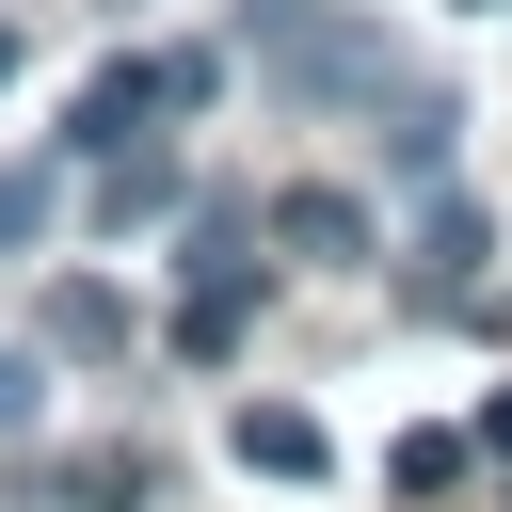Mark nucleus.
Returning a JSON list of instances; mask_svg holds the SVG:
<instances>
[{"mask_svg":"<svg viewBox=\"0 0 512 512\" xmlns=\"http://www.w3.org/2000/svg\"><path fill=\"white\" fill-rule=\"evenodd\" d=\"M208 80H224L208 48H160V64H96V80H80V128H64V144H80V160H128V144H144L160 112H192Z\"/></svg>","mask_w":512,"mask_h":512,"instance_id":"1","label":"nucleus"},{"mask_svg":"<svg viewBox=\"0 0 512 512\" xmlns=\"http://www.w3.org/2000/svg\"><path fill=\"white\" fill-rule=\"evenodd\" d=\"M224 448H240V464H256V480H320V464H336V448H320V416H304V400H240V416H224Z\"/></svg>","mask_w":512,"mask_h":512,"instance_id":"2","label":"nucleus"},{"mask_svg":"<svg viewBox=\"0 0 512 512\" xmlns=\"http://www.w3.org/2000/svg\"><path fill=\"white\" fill-rule=\"evenodd\" d=\"M272 240H288V256H320V272H352V256H368V208L304 176V192H272Z\"/></svg>","mask_w":512,"mask_h":512,"instance_id":"3","label":"nucleus"},{"mask_svg":"<svg viewBox=\"0 0 512 512\" xmlns=\"http://www.w3.org/2000/svg\"><path fill=\"white\" fill-rule=\"evenodd\" d=\"M464 272H480V208L432 192V208H416V288H464Z\"/></svg>","mask_w":512,"mask_h":512,"instance_id":"4","label":"nucleus"},{"mask_svg":"<svg viewBox=\"0 0 512 512\" xmlns=\"http://www.w3.org/2000/svg\"><path fill=\"white\" fill-rule=\"evenodd\" d=\"M48 352H128V304L80 272V288H48Z\"/></svg>","mask_w":512,"mask_h":512,"instance_id":"5","label":"nucleus"},{"mask_svg":"<svg viewBox=\"0 0 512 512\" xmlns=\"http://www.w3.org/2000/svg\"><path fill=\"white\" fill-rule=\"evenodd\" d=\"M176 352H192V368H224V352H240V272H192V304H176Z\"/></svg>","mask_w":512,"mask_h":512,"instance_id":"6","label":"nucleus"},{"mask_svg":"<svg viewBox=\"0 0 512 512\" xmlns=\"http://www.w3.org/2000/svg\"><path fill=\"white\" fill-rule=\"evenodd\" d=\"M384 480H400V496H448V480H464V432H400Z\"/></svg>","mask_w":512,"mask_h":512,"instance_id":"7","label":"nucleus"},{"mask_svg":"<svg viewBox=\"0 0 512 512\" xmlns=\"http://www.w3.org/2000/svg\"><path fill=\"white\" fill-rule=\"evenodd\" d=\"M64 496H80V512H112V496H128V512H144V496H160V480H144V448H96V464H64Z\"/></svg>","mask_w":512,"mask_h":512,"instance_id":"8","label":"nucleus"},{"mask_svg":"<svg viewBox=\"0 0 512 512\" xmlns=\"http://www.w3.org/2000/svg\"><path fill=\"white\" fill-rule=\"evenodd\" d=\"M32 416H48V368H32V352H0V432H32Z\"/></svg>","mask_w":512,"mask_h":512,"instance_id":"9","label":"nucleus"},{"mask_svg":"<svg viewBox=\"0 0 512 512\" xmlns=\"http://www.w3.org/2000/svg\"><path fill=\"white\" fill-rule=\"evenodd\" d=\"M0 240H48V176H0Z\"/></svg>","mask_w":512,"mask_h":512,"instance_id":"10","label":"nucleus"},{"mask_svg":"<svg viewBox=\"0 0 512 512\" xmlns=\"http://www.w3.org/2000/svg\"><path fill=\"white\" fill-rule=\"evenodd\" d=\"M480 448H496V464H512V384H496V400H480Z\"/></svg>","mask_w":512,"mask_h":512,"instance_id":"11","label":"nucleus"},{"mask_svg":"<svg viewBox=\"0 0 512 512\" xmlns=\"http://www.w3.org/2000/svg\"><path fill=\"white\" fill-rule=\"evenodd\" d=\"M0 80H16V32H0Z\"/></svg>","mask_w":512,"mask_h":512,"instance_id":"12","label":"nucleus"}]
</instances>
